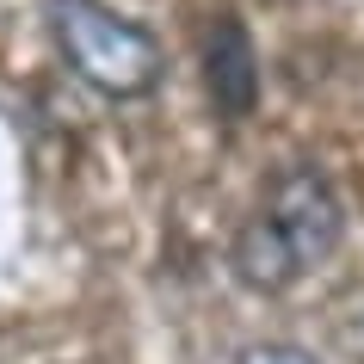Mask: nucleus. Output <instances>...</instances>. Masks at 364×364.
Segmentation results:
<instances>
[{"mask_svg":"<svg viewBox=\"0 0 364 364\" xmlns=\"http://www.w3.org/2000/svg\"><path fill=\"white\" fill-rule=\"evenodd\" d=\"M50 38H56L62 62L75 68L93 93L105 99H142L161 87L167 75V56L154 43L149 25L124 19L105 0H50Z\"/></svg>","mask_w":364,"mask_h":364,"instance_id":"nucleus-2","label":"nucleus"},{"mask_svg":"<svg viewBox=\"0 0 364 364\" xmlns=\"http://www.w3.org/2000/svg\"><path fill=\"white\" fill-rule=\"evenodd\" d=\"M204 75H210V99L223 117H247L253 99H259V62H253V43L241 31V19L216 13L210 43H204Z\"/></svg>","mask_w":364,"mask_h":364,"instance_id":"nucleus-3","label":"nucleus"},{"mask_svg":"<svg viewBox=\"0 0 364 364\" xmlns=\"http://www.w3.org/2000/svg\"><path fill=\"white\" fill-rule=\"evenodd\" d=\"M241 364H315L303 346H284V340H266V346H247Z\"/></svg>","mask_w":364,"mask_h":364,"instance_id":"nucleus-4","label":"nucleus"},{"mask_svg":"<svg viewBox=\"0 0 364 364\" xmlns=\"http://www.w3.org/2000/svg\"><path fill=\"white\" fill-rule=\"evenodd\" d=\"M346 352H352V358L364 364V309L352 315V321H346Z\"/></svg>","mask_w":364,"mask_h":364,"instance_id":"nucleus-5","label":"nucleus"},{"mask_svg":"<svg viewBox=\"0 0 364 364\" xmlns=\"http://www.w3.org/2000/svg\"><path fill=\"white\" fill-rule=\"evenodd\" d=\"M340 235H346V204L333 192V179L321 167H309V161H290L284 173L266 179L259 210L235 235V272H241V284L278 296L303 272L333 259Z\"/></svg>","mask_w":364,"mask_h":364,"instance_id":"nucleus-1","label":"nucleus"}]
</instances>
